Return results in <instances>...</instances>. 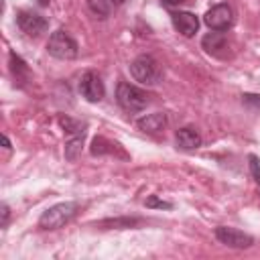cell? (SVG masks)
Instances as JSON below:
<instances>
[{
    "mask_svg": "<svg viewBox=\"0 0 260 260\" xmlns=\"http://www.w3.org/2000/svg\"><path fill=\"white\" fill-rule=\"evenodd\" d=\"M39 4H43V6H47V4H49V0H39Z\"/></svg>",
    "mask_w": 260,
    "mask_h": 260,
    "instance_id": "cell-23",
    "label": "cell"
},
{
    "mask_svg": "<svg viewBox=\"0 0 260 260\" xmlns=\"http://www.w3.org/2000/svg\"><path fill=\"white\" fill-rule=\"evenodd\" d=\"M77 213V203L75 201H63V203H55L49 209L43 211V215L39 217V228L41 230H59L63 228L67 221H71Z\"/></svg>",
    "mask_w": 260,
    "mask_h": 260,
    "instance_id": "cell-2",
    "label": "cell"
},
{
    "mask_svg": "<svg viewBox=\"0 0 260 260\" xmlns=\"http://www.w3.org/2000/svg\"><path fill=\"white\" fill-rule=\"evenodd\" d=\"M167 6H179V4H183L185 0H162Z\"/></svg>",
    "mask_w": 260,
    "mask_h": 260,
    "instance_id": "cell-21",
    "label": "cell"
},
{
    "mask_svg": "<svg viewBox=\"0 0 260 260\" xmlns=\"http://www.w3.org/2000/svg\"><path fill=\"white\" fill-rule=\"evenodd\" d=\"M16 24L28 37H39L49 28V20L35 10H18L16 12Z\"/></svg>",
    "mask_w": 260,
    "mask_h": 260,
    "instance_id": "cell-5",
    "label": "cell"
},
{
    "mask_svg": "<svg viewBox=\"0 0 260 260\" xmlns=\"http://www.w3.org/2000/svg\"><path fill=\"white\" fill-rule=\"evenodd\" d=\"M47 53L55 59H61V61H71L77 57L79 53V47L77 43L65 32V30H55L49 41H47Z\"/></svg>",
    "mask_w": 260,
    "mask_h": 260,
    "instance_id": "cell-4",
    "label": "cell"
},
{
    "mask_svg": "<svg viewBox=\"0 0 260 260\" xmlns=\"http://www.w3.org/2000/svg\"><path fill=\"white\" fill-rule=\"evenodd\" d=\"M136 223H140V219H136V217H122V219H106V221H102L100 225H116V228H132V225H136Z\"/></svg>",
    "mask_w": 260,
    "mask_h": 260,
    "instance_id": "cell-16",
    "label": "cell"
},
{
    "mask_svg": "<svg viewBox=\"0 0 260 260\" xmlns=\"http://www.w3.org/2000/svg\"><path fill=\"white\" fill-rule=\"evenodd\" d=\"M167 124H169V120H167V114L165 112H154V114L142 116L136 122V126L142 132H146V134H158V132H162L167 128Z\"/></svg>",
    "mask_w": 260,
    "mask_h": 260,
    "instance_id": "cell-11",
    "label": "cell"
},
{
    "mask_svg": "<svg viewBox=\"0 0 260 260\" xmlns=\"http://www.w3.org/2000/svg\"><path fill=\"white\" fill-rule=\"evenodd\" d=\"M242 100H244L246 104H254V106H258V108H260V95H252V93H244V95H242Z\"/></svg>",
    "mask_w": 260,
    "mask_h": 260,
    "instance_id": "cell-19",
    "label": "cell"
},
{
    "mask_svg": "<svg viewBox=\"0 0 260 260\" xmlns=\"http://www.w3.org/2000/svg\"><path fill=\"white\" fill-rule=\"evenodd\" d=\"M116 102L124 112L136 114L148 106V93L128 81H120L116 87Z\"/></svg>",
    "mask_w": 260,
    "mask_h": 260,
    "instance_id": "cell-1",
    "label": "cell"
},
{
    "mask_svg": "<svg viewBox=\"0 0 260 260\" xmlns=\"http://www.w3.org/2000/svg\"><path fill=\"white\" fill-rule=\"evenodd\" d=\"M203 20L211 30L221 32V30H228L234 24V10H232L230 4H215L205 12Z\"/></svg>",
    "mask_w": 260,
    "mask_h": 260,
    "instance_id": "cell-6",
    "label": "cell"
},
{
    "mask_svg": "<svg viewBox=\"0 0 260 260\" xmlns=\"http://www.w3.org/2000/svg\"><path fill=\"white\" fill-rule=\"evenodd\" d=\"M171 20H173V26L183 35V37H193L199 28V18L193 14V12H187V10H177L171 14Z\"/></svg>",
    "mask_w": 260,
    "mask_h": 260,
    "instance_id": "cell-9",
    "label": "cell"
},
{
    "mask_svg": "<svg viewBox=\"0 0 260 260\" xmlns=\"http://www.w3.org/2000/svg\"><path fill=\"white\" fill-rule=\"evenodd\" d=\"M248 165H250V173H252V179L256 181V185L260 187V158L256 154H250L248 156Z\"/></svg>",
    "mask_w": 260,
    "mask_h": 260,
    "instance_id": "cell-17",
    "label": "cell"
},
{
    "mask_svg": "<svg viewBox=\"0 0 260 260\" xmlns=\"http://www.w3.org/2000/svg\"><path fill=\"white\" fill-rule=\"evenodd\" d=\"M10 69H12L14 79L18 81V85H22V83L28 79V67H26V63H24L14 51L10 53Z\"/></svg>",
    "mask_w": 260,
    "mask_h": 260,
    "instance_id": "cell-13",
    "label": "cell"
},
{
    "mask_svg": "<svg viewBox=\"0 0 260 260\" xmlns=\"http://www.w3.org/2000/svg\"><path fill=\"white\" fill-rule=\"evenodd\" d=\"M215 238L230 248H250L254 244V238L250 234H244L242 230L236 228H228V225H219L215 228Z\"/></svg>",
    "mask_w": 260,
    "mask_h": 260,
    "instance_id": "cell-8",
    "label": "cell"
},
{
    "mask_svg": "<svg viewBox=\"0 0 260 260\" xmlns=\"http://www.w3.org/2000/svg\"><path fill=\"white\" fill-rule=\"evenodd\" d=\"M146 207H160V209H171V207H173V203H169V201H160V199H156V197L152 195V197H148V199H146Z\"/></svg>",
    "mask_w": 260,
    "mask_h": 260,
    "instance_id": "cell-18",
    "label": "cell"
},
{
    "mask_svg": "<svg viewBox=\"0 0 260 260\" xmlns=\"http://www.w3.org/2000/svg\"><path fill=\"white\" fill-rule=\"evenodd\" d=\"M130 75L142 83V85H156L162 79V71L160 65L154 57L150 55H138L132 63H130Z\"/></svg>",
    "mask_w": 260,
    "mask_h": 260,
    "instance_id": "cell-3",
    "label": "cell"
},
{
    "mask_svg": "<svg viewBox=\"0 0 260 260\" xmlns=\"http://www.w3.org/2000/svg\"><path fill=\"white\" fill-rule=\"evenodd\" d=\"M83 136H85V134H77V136H71V138L65 142V158H67V160H75V158L81 154Z\"/></svg>",
    "mask_w": 260,
    "mask_h": 260,
    "instance_id": "cell-14",
    "label": "cell"
},
{
    "mask_svg": "<svg viewBox=\"0 0 260 260\" xmlns=\"http://www.w3.org/2000/svg\"><path fill=\"white\" fill-rule=\"evenodd\" d=\"M201 47H203V49H205L209 55L225 59V57H228L230 43H228V39H225V37H223L219 30H215V32H207V35L201 39Z\"/></svg>",
    "mask_w": 260,
    "mask_h": 260,
    "instance_id": "cell-10",
    "label": "cell"
},
{
    "mask_svg": "<svg viewBox=\"0 0 260 260\" xmlns=\"http://www.w3.org/2000/svg\"><path fill=\"white\" fill-rule=\"evenodd\" d=\"M79 93L91 104L102 102L104 95H106V87H104L102 77L98 73H93V71H85L81 75V79H79Z\"/></svg>",
    "mask_w": 260,
    "mask_h": 260,
    "instance_id": "cell-7",
    "label": "cell"
},
{
    "mask_svg": "<svg viewBox=\"0 0 260 260\" xmlns=\"http://www.w3.org/2000/svg\"><path fill=\"white\" fill-rule=\"evenodd\" d=\"M106 2H110V4H124L126 0H106Z\"/></svg>",
    "mask_w": 260,
    "mask_h": 260,
    "instance_id": "cell-22",
    "label": "cell"
},
{
    "mask_svg": "<svg viewBox=\"0 0 260 260\" xmlns=\"http://www.w3.org/2000/svg\"><path fill=\"white\" fill-rule=\"evenodd\" d=\"M175 142H177V146L183 148V150H195V148L201 146V134H199L193 126H183V128L177 130Z\"/></svg>",
    "mask_w": 260,
    "mask_h": 260,
    "instance_id": "cell-12",
    "label": "cell"
},
{
    "mask_svg": "<svg viewBox=\"0 0 260 260\" xmlns=\"http://www.w3.org/2000/svg\"><path fill=\"white\" fill-rule=\"evenodd\" d=\"M59 124L65 128V132H67L69 136L85 134V124H81V122H75V120H71V118H67V116H61V118H59Z\"/></svg>",
    "mask_w": 260,
    "mask_h": 260,
    "instance_id": "cell-15",
    "label": "cell"
},
{
    "mask_svg": "<svg viewBox=\"0 0 260 260\" xmlns=\"http://www.w3.org/2000/svg\"><path fill=\"white\" fill-rule=\"evenodd\" d=\"M8 217H10V209H8L6 203H2V228L8 225Z\"/></svg>",
    "mask_w": 260,
    "mask_h": 260,
    "instance_id": "cell-20",
    "label": "cell"
}]
</instances>
